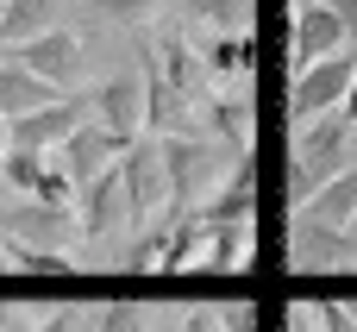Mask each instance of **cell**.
<instances>
[{"instance_id": "10", "label": "cell", "mask_w": 357, "mask_h": 332, "mask_svg": "<svg viewBox=\"0 0 357 332\" xmlns=\"http://www.w3.org/2000/svg\"><path fill=\"white\" fill-rule=\"evenodd\" d=\"M289 270H357V245L351 232H333V226H314L301 213H289Z\"/></svg>"}, {"instance_id": "27", "label": "cell", "mask_w": 357, "mask_h": 332, "mask_svg": "<svg viewBox=\"0 0 357 332\" xmlns=\"http://www.w3.org/2000/svg\"><path fill=\"white\" fill-rule=\"evenodd\" d=\"M333 13H339V25L357 38V0H333Z\"/></svg>"}, {"instance_id": "23", "label": "cell", "mask_w": 357, "mask_h": 332, "mask_svg": "<svg viewBox=\"0 0 357 332\" xmlns=\"http://www.w3.org/2000/svg\"><path fill=\"white\" fill-rule=\"evenodd\" d=\"M314 326L320 332H357V314L345 301H320V295H314Z\"/></svg>"}, {"instance_id": "2", "label": "cell", "mask_w": 357, "mask_h": 332, "mask_svg": "<svg viewBox=\"0 0 357 332\" xmlns=\"http://www.w3.org/2000/svg\"><path fill=\"white\" fill-rule=\"evenodd\" d=\"M119 182H126V220H138V226L169 220V169H163V144L151 132L119 151Z\"/></svg>"}, {"instance_id": "13", "label": "cell", "mask_w": 357, "mask_h": 332, "mask_svg": "<svg viewBox=\"0 0 357 332\" xmlns=\"http://www.w3.org/2000/svg\"><path fill=\"white\" fill-rule=\"evenodd\" d=\"M201 220H207V226H245V220H257V169H251V157L232 163V176H226L220 195L201 207Z\"/></svg>"}, {"instance_id": "28", "label": "cell", "mask_w": 357, "mask_h": 332, "mask_svg": "<svg viewBox=\"0 0 357 332\" xmlns=\"http://www.w3.org/2000/svg\"><path fill=\"white\" fill-rule=\"evenodd\" d=\"M339 119H345V126L357 132V82H351V94H345V107H339Z\"/></svg>"}, {"instance_id": "29", "label": "cell", "mask_w": 357, "mask_h": 332, "mask_svg": "<svg viewBox=\"0 0 357 332\" xmlns=\"http://www.w3.org/2000/svg\"><path fill=\"white\" fill-rule=\"evenodd\" d=\"M0 157H6V119H0Z\"/></svg>"}, {"instance_id": "15", "label": "cell", "mask_w": 357, "mask_h": 332, "mask_svg": "<svg viewBox=\"0 0 357 332\" xmlns=\"http://www.w3.org/2000/svg\"><path fill=\"white\" fill-rule=\"evenodd\" d=\"M56 25H63V0H6L0 6V44H13V50Z\"/></svg>"}, {"instance_id": "4", "label": "cell", "mask_w": 357, "mask_h": 332, "mask_svg": "<svg viewBox=\"0 0 357 332\" xmlns=\"http://www.w3.org/2000/svg\"><path fill=\"white\" fill-rule=\"evenodd\" d=\"M345 25H339V13H333V0H295V19H289V69L301 75V69H314V63H326V56H339L345 50Z\"/></svg>"}, {"instance_id": "7", "label": "cell", "mask_w": 357, "mask_h": 332, "mask_svg": "<svg viewBox=\"0 0 357 332\" xmlns=\"http://www.w3.org/2000/svg\"><path fill=\"white\" fill-rule=\"evenodd\" d=\"M75 126H88V100H69V94H63V100L38 107V113H25V119H6V144H13V151H38V157H56Z\"/></svg>"}, {"instance_id": "22", "label": "cell", "mask_w": 357, "mask_h": 332, "mask_svg": "<svg viewBox=\"0 0 357 332\" xmlns=\"http://www.w3.org/2000/svg\"><path fill=\"white\" fill-rule=\"evenodd\" d=\"M88 326L94 332H157V314H151L144 301H107Z\"/></svg>"}, {"instance_id": "26", "label": "cell", "mask_w": 357, "mask_h": 332, "mask_svg": "<svg viewBox=\"0 0 357 332\" xmlns=\"http://www.w3.org/2000/svg\"><path fill=\"white\" fill-rule=\"evenodd\" d=\"M38 332H94V326H88V314H75V308H63V314H50V320H38Z\"/></svg>"}, {"instance_id": "9", "label": "cell", "mask_w": 357, "mask_h": 332, "mask_svg": "<svg viewBox=\"0 0 357 332\" xmlns=\"http://www.w3.org/2000/svg\"><path fill=\"white\" fill-rule=\"evenodd\" d=\"M88 107H94V126H107L113 138H144V75L138 69H119V75H107L94 94H88Z\"/></svg>"}, {"instance_id": "8", "label": "cell", "mask_w": 357, "mask_h": 332, "mask_svg": "<svg viewBox=\"0 0 357 332\" xmlns=\"http://www.w3.org/2000/svg\"><path fill=\"white\" fill-rule=\"evenodd\" d=\"M0 232L13 239V245H31V251H63L75 232H82V220H75V207H44V201H13L6 213H0Z\"/></svg>"}, {"instance_id": "25", "label": "cell", "mask_w": 357, "mask_h": 332, "mask_svg": "<svg viewBox=\"0 0 357 332\" xmlns=\"http://www.w3.org/2000/svg\"><path fill=\"white\" fill-rule=\"evenodd\" d=\"M220 320H226V332H257V308L251 301H232V308H220Z\"/></svg>"}, {"instance_id": "6", "label": "cell", "mask_w": 357, "mask_h": 332, "mask_svg": "<svg viewBox=\"0 0 357 332\" xmlns=\"http://www.w3.org/2000/svg\"><path fill=\"white\" fill-rule=\"evenodd\" d=\"M13 63H25L38 82H50L56 94H69L82 75H88V50H82V38L69 31V25H56V31H44V38H31V44H19V50H6Z\"/></svg>"}, {"instance_id": "24", "label": "cell", "mask_w": 357, "mask_h": 332, "mask_svg": "<svg viewBox=\"0 0 357 332\" xmlns=\"http://www.w3.org/2000/svg\"><path fill=\"white\" fill-rule=\"evenodd\" d=\"M176 332H226V320H220V308H188L176 320Z\"/></svg>"}, {"instance_id": "3", "label": "cell", "mask_w": 357, "mask_h": 332, "mask_svg": "<svg viewBox=\"0 0 357 332\" xmlns=\"http://www.w3.org/2000/svg\"><path fill=\"white\" fill-rule=\"evenodd\" d=\"M351 82H357V50H339V56H326V63L301 69V75L289 82V126L301 132V126H314V119L339 113V107H345V94H351Z\"/></svg>"}, {"instance_id": "19", "label": "cell", "mask_w": 357, "mask_h": 332, "mask_svg": "<svg viewBox=\"0 0 357 332\" xmlns=\"http://www.w3.org/2000/svg\"><path fill=\"white\" fill-rule=\"evenodd\" d=\"M44 169H50V157H38V151H13L6 144V157H0V182L13 188V195H38V182H44Z\"/></svg>"}, {"instance_id": "16", "label": "cell", "mask_w": 357, "mask_h": 332, "mask_svg": "<svg viewBox=\"0 0 357 332\" xmlns=\"http://www.w3.org/2000/svg\"><path fill=\"white\" fill-rule=\"evenodd\" d=\"M295 213H301V220H314V226H333V232H345V226L357 220V163L345 169V176H333V182H326V188H320L307 207H295Z\"/></svg>"}, {"instance_id": "32", "label": "cell", "mask_w": 357, "mask_h": 332, "mask_svg": "<svg viewBox=\"0 0 357 332\" xmlns=\"http://www.w3.org/2000/svg\"><path fill=\"white\" fill-rule=\"evenodd\" d=\"M0 6H6V0H0Z\"/></svg>"}, {"instance_id": "20", "label": "cell", "mask_w": 357, "mask_h": 332, "mask_svg": "<svg viewBox=\"0 0 357 332\" xmlns=\"http://www.w3.org/2000/svg\"><path fill=\"white\" fill-rule=\"evenodd\" d=\"M201 56H207V75H245L251 69V38L245 31H220Z\"/></svg>"}, {"instance_id": "1", "label": "cell", "mask_w": 357, "mask_h": 332, "mask_svg": "<svg viewBox=\"0 0 357 332\" xmlns=\"http://www.w3.org/2000/svg\"><path fill=\"white\" fill-rule=\"evenodd\" d=\"M157 144H163V169H169V220L176 213H201L207 195H220V182L232 176V163L251 157V151H226L207 132H195V138H157Z\"/></svg>"}, {"instance_id": "30", "label": "cell", "mask_w": 357, "mask_h": 332, "mask_svg": "<svg viewBox=\"0 0 357 332\" xmlns=\"http://www.w3.org/2000/svg\"><path fill=\"white\" fill-rule=\"evenodd\" d=\"M345 232H351V245H357V220H351V226H345Z\"/></svg>"}, {"instance_id": "17", "label": "cell", "mask_w": 357, "mask_h": 332, "mask_svg": "<svg viewBox=\"0 0 357 332\" xmlns=\"http://www.w3.org/2000/svg\"><path fill=\"white\" fill-rule=\"evenodd\" d=\"M251 251H257V232H251V220L245 226H213V239H207V276H232V270H245L251 264Z\"/></svg>"}, {"instance_id": "18", "label": "cell", "mask_w": 357, "mask_h": 332, "mask_svg": "<svg viewBox=\"0 0 357 332\" xmlns=\"http://www.w3.org/2000/svg\"><path fill=\"white\" fill-rule=\"evenodd\" d=\"M201 126H207V138H220L226 151H251V100H207Z\"/></svg>"}, {"instance_id": "21", "label": "cell", "mask_w": 357, "mask_h": 332, "mask_svg": "<svg viewBox=\"0 0 357 332\" xmlns=\"http://www.w3.org/2000/svg\"><path fill=\"white\" fill-rule=\"evenodd\" d=\"M88 6V19H100V25H151L157 13H163V0H82Z\"/></svg>"}, {"instance_id": "5", "label": "cell", "mask_w": 357, "mask_h": 332, "mask_svg": "<svg viewBox=\"0 0 357 332\" xmlns=\"http://www.w3.org/2000/svg\"><path fill=\"white\" fill-rule=\"evenodd\" d=\"M351 138H357L351 126H345L339 113H326V119H314V126H301V132H295V151H289V157L314 176V188H326L333 176H345V169L357 163Z\"/></svg>"}, {"instance_id": "12", "label": "cell", "mask_w": 357, "mask_h": 332, "mask_svg": "<svg viewBox=\"0 0 357 332\" xmlns=\"http://www.w3.org/2000/svg\"><path fill=\"white\" fill-rule=\"evenodd\" d=\"M75 220H82V239H107L119 220H126V182H119V163L107 176H94L82 195H75Z\"/></svg>"}, {"instance_id": "14", "label": "cell", "mask_w": 357, "mask_h": 332, "mask_svg": "<svg viewBox=\"0 0 357 332\" xmlns=\"http://www.w3.org/2000/svg\"><path fill=\"white\" fill-rule=\"evenodd\" d=\"M50 100H63L50 82H38L25 63L0 56V119H25V113H38V107H50Z\"/></svg>"}, {"instance_id": "31", "label": "cell", "mask_w": 357, "mask_h": 332, "mask_svg": "<svg viewBox=\"0 0 357 332\" xmlns=\"http://www.w3.org/2000/svg\"><path fill=\"white\" fill-rule=\"evenodd\" d=\"M351 151H357V138H351Z\"/></svg>"}, {"instance_id": "11", "label": "cell", "mask_w": 357, "mask_h": 332, "mask_svg": "<svg viewBox=\"0 0 357 332\" xmlns=\"http://www.w3.org/2000/svg\"><path fill=\"white\" fill-rule=\"evenodd\" d=\"M119 151H126V138H113L107 126H94V119H88V126H75V132H69V144L56 151V163L69 169V182H75V188H88L94 176H107V169L119 163Z\"/></svg>"}]
</instances>
